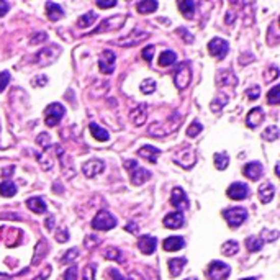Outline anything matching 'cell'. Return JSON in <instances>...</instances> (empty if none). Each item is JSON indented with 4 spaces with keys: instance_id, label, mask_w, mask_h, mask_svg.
Masks as SVG:
<instances>
[{
    "instance_id": "obj_1",
    "label": "cell",
    "mask_w": 280,
    "mask_h": 280,
    "mask_svg": "<svg viewBox=\"0 0 280 280\" xmlns=\"http://www.w3.org/2000/svg\"><path fill=\"white\" fill-rule=\"evenodd\" d=\"M124 167H126V170H128L130 179H131V184H133V185H143L146 181H149V179H151V172H149V170L141 167L133 159L124 161Z\"/></svg>"
},
{
    "instance_id": "obj_2",
    "label": "cell",
    "mask_w": 280,
    "mask_h": 280,
    "mask_svg": "<svg viewBox=\"0 0 280 280\" xmlns=\"http://www.w3.org/2000/svg\"><path fill=\"white\" fill-rule=\"evenodd\" d=\"M192 79V69H190V62L184 61L181 64H177L175 72H174V84L179 90L187 89V85L190 84Z\"/></svg>"
},
{
    "instance_id": "obj_3",
    "label": "cell",
    "mask_w": 280,
    "mask_h": 280,
    "mask_svg": "<svg viewBox=\"0 0 280 280\" xmlns=\"http://www.w3.org/2000/svg\"><path fill=\"white\" fill-rule=\"evenodd\" d=\"M223 216H224V220H226V223L230 224L231 228H238L246 221L247 212H246V208H243V207H233V208H228V210H223Z\"/></svg>"
},
{
    "instance_id": "obj_4",
    "label": "cell",
    "mask_w": 280,
    "mask_h": 280,
    "mask_svg": "<svg viewBox=\"0 0 280 280\" xmlns=\"http://www.w3.org/2000/svg\"><path fill=\"white\" fill-rule=\"evenodd\" d=\"M115 226H116V218L110 212H107V210L98 212L97 216L93 218V221H92V228L97 230V231H107V230H112Z\"/></svg>"
},
{
    "instance_id": "obj_5",
    "label": "cell",
    "mask_w": 280,
    "mask_h": 280,
    "mask_svg": "<svg viewBox=\"0 0 280 280\" xmlns=\"http://www.w3.org/2000/svg\"><path fill=\"white\" fill-rule=\"evenodd\" d=\"M66 115V108L62 107L61 104H51L46 107L44 110V123L46 126H56V124L62 120V116Z\"/></svg>"
},
{
    "instance_id": "obj_6",
    "label": "cell",
    "mask_w": 280,
    "mask_h": 280,
    "mask_svg": "<svg viewBox=\"0 0 280 280\" xmlns=\"http://www.w3.org/2000/svg\"><path fill=\"white\" fill-rule=\"evenodd\" d=\"M230 274H231L230 266L221 261H213L207 269V277L210 280H226Z\"/></svg>"
},
{
    "instance_id": "obj_7",
    "label": "cell",
    "mask_w": 280,
    "mask_h": 280,
    "mask_svg": "<svg viewBox=\"0 0 280 280\" xmlns=\"http://www.w3.org/2000/svg\"><path fill=\"white\" fill-rule=\"evenodd\" d=\"M228 51H230V44L228 41L221 40V38H213V40L208 43V53L216 59H224Z\"/></svg>"
},
{
    "instance_id": "obj_8",
    "label": "cell",
    "mask_w": 280,
    "mask_h": 280,
    "mask_svg": "<svg viewBox=\"0 0 280 280\" xmlns=\"http://www.w3.org/2000/svg\"><path fill=\"white\" fill-rule=\"evenodd\" d=\"M170 203H172V207H175V212H184V210H189V207H190L189 197L185 195V192L181 189V187H175V189L172 190Z\"/></svg>"
},
{
    "instance_id": "obj_9",
    "label": "cell",
    "mask_w": 280,
    "mask_h": 280,
    "mask_svg": "<svg viewBox=\"0 0 280 280\" xmlns=\"http://www.w3.org/2000/svg\"><path fill=\"white\" fill-rule=\"evenodd\" d=\"M124 21V17H121V15H115V17H110V18H105L100 25L92 31V35L95 33H105V31H113V30H118L121 28Z\"/></svg>"
},
{
    "instance_id": "obj_10",
    "label": "cell",
    "mask_w": 280,
    "mask_h": 280,
    "mask_svg": "<svg viewBox=\"0 0 280 280\" xmlns=\"http://www.w3.org/2000/svg\"><path fill=\"white\" fill-rule=\"evenodd\" d=\"M98 67L104 74H112L115 71V53L105 49L98 58Z\"/></svg>"
},
{
    "instance_id": "obj_11",
    "label": "cell",
    "mask_w": 280,
    "mask_h": 280,
    "mask_svg": "<svg viewBox=\"0 0 280 280\" xmlns=\"http://www.w3.org/2000/svg\"><path fill=\"white\" fill-rule=\"evenodd\" d=\"M104 169H105V164H104V161H100V159H90L87 162H84V166H82V172L87 175L89 179L92 177H95L98 174H102L104 172Z\"/></svg>"
},
{
    "instance_id": "obj_12",
    "label": "cell",
    "mask_w": 280,
    "mask_h": 280,
    "mask_svg": "<svg viewBox=\"0 0 280 280\" xmlns=\"http://www.w3.org/2000/svg\"><path fill=\"white\" fill-rule=\"evenodd\" d=\"M228 197L231 200H244L249 197V187L246 184H241V182H235L228 187Z\"/></svg>"
},
{
    "instance_id": "obj_13",
    "label": "cell",
    "mask_w": 280,
    "mask_h": 280,
    "mask_svg": "<svg viewBox=\"0 0 280 280\" xmlns=\"http://www.w3.org/2000/svg\"><path fill=\"white\" fill-rule=\"evenodd\" d=\"M174 162H177V164L182 166L184 169H190L195 164V154H193V149H184L182 152L175 154Z\"/></svg>"
},
{
    "instance_id": "obj_14",
    "label": "cell",
    "mask_w": 280,
    "mask_h": 280,
    "mask_svg": "<svg viewBox=\"0 0 280 280\" xmlns=\"http://www.w3.org/2000/svg\"><path fill=\"white\" fill-rule=\"evenodd\" d=\"M164 226L169 230H177V228H182L184 223H185V218L182 212H172L164 216Z\"/></svg>"
},
{
    "instance_id": "obj_15",
    "label": "cell",
    "mask_w": 280,
    "mask_h": 280,
    "mask_svg": "<svg viewBox=\"0 0 280 280\" xmlns=\"http://www.w3.org/2000/svg\"><path fill=\"white\" fill-rule=\"evenodd\" d=\"M262 172H264V167L261 162H247L243 167V174L247 179H251V181H259L262 177Z\"/></svg>"
},
{
    "instance_id": "obj_16",
    "label": "cell",
    "mask_w": 280,
    "mask_h": 280,
    "mask_svg": "<svg viewBox=\"0 0 280 280\" xmlns=\"http://www.w3.org/2000/svg\"><path fill=\"white\" fill-rule=\"evenodd\" d=\"M138 247L143 254H152L156 251V247H158V239H156L154 236L144 235V236L139 238Z\"/></svg>"
},
{
    "instance_id": "obj_17",
    "label": "cell",
    "mask_w": 280,
    "mask_h": 280,
    "mask_svg": "<svg viewBox=\"0 0 280 280\" xmlns=\"http://www.w3.org/2000/svg\"><path fill=\"white\" fill-rule=\"evenodd\" d=\"M264 118H266V115H264V110H262V108H259V107H256V108H252V110L247 113L246 123H247L249 128H258L259 124L264 121Z\"/></svg>"
},
{
    "instance_id": "obj_18",
    "label": "cell",
    "mask_w": 280,
    "mask_h": 280,
    "mask_svg": "<svg viewBox=\"0 0 280 280\" xmlns=\"http://www.w3.org/2000/svg\"><path fill=\"white\" fill-rule=\"evenodd\" d=\"M147 36H149V35H147L146 31H133V33H131V35L124 36L123 40H118L116 43L121 44V46H136L138 43L144 41Z\"/></svg>"
},
{
    "instance_id": "obj_19",
    "label": "cell",
    "mask_w": 280,
    "mask_h": 280,
    "mask_svg": "<svg viewBox=\"0 0 280 280\" xmlns=\"http://www.w3.org/2000/svg\"><path fill=\"white\" fill-rule=\"evenodd\" d=\"M130 118H131V121L136 124V126H141V124H144V121L147 118V105L146 104L138 105L135 110H131Z\"/></svg>"
},
{
    "instance_id": "obj_20",
    "label": "cell",
    "mask_w": 280,
    "mask_h": 280,
    "mask_svg": "<svg viewBox=\"0 0 280 280\" xmlns=\"http://www.w3.org/2000/svg\"><path fill=\"white\" fill-rule=\"evenodd\" d=\"M159 154H161V151L158 149V147H154V146H143V147H139V149H138L139 158L149 161V162H152V164L158 162Z\"/></svg>"
},
{
    "instance_id": "obj_21",
    "label": "cell",
    "mask_w": 280,
    "mask_h": 280,
    "mask_svg": "<svg viewBox=\"0 0 280 280\" xmlns=\"http://www.w3.org/2000/svg\"><path fill=\"white\" fill-rule=\"evenodd\" d=\"M184 246H185V241L181 236H170V238L164 239V243H162V247L169 252L170 251H181V249H184Z\"/></svg>"
},
{
    "instance_id": "obj_22",
    "label": "cell",
    "mask_w": 280,
    "mask_h": 280,
    "mask_svg": "<svg viewBox=\"0 0 280 280\" xmlns=\"http://www.w3.org/2000/svg\"><path fill=\"white\" fill-rule=\"evenodd\" d=\"M274 193H275V187L272 185L270 182H264L261 187H259V198L262 203H269L274 198Z\"/></svg>"
},
{
    "instance_id": "obj_23",
    "label": "cell",
    "mask_w": 280,
    "mask_h": 280,
    "mask_svg": "<svg viewBox=\"0 0 280 280\" xmlns=\"http://www.w3.org/2000/svg\"><path fill=\"white\" fill-rule=\"evenodd\" d=\"M27 205H28V208L31 210V212L38 213V215L46 213V210H48V207H46V201L41 197H31V198H28Z\"/></svg>"
},
{
    "instance_id": "obj_24",
    "label": "cell",
    "mask_w": 280,
    "mask_h": 280,
    "mask_svg": "<svg viewBox=\"0 0 280 280\" xmlns=\"http://www.w3.org/2000/svg\"><path fill=\"white\" fill-rule=\"evenodd\" d=\"M46 15H48V18L51 21H58L64 17V12H62L61 5L54 4V2H48L46 4Z\"/></svg>"
},
{
    "instance_id": "obj_25",
    "label": "cell",
    "mask_w": 280,
    "mask_h": 280,
    "mask_svg": "<svg viewBox=\"0 0 280 280\" xmlns=\"http://www.w3.org/2000/svg\"><path fill=\"white\" fill-rule=\"evenodd\" d=\"M185 264H187V259H185V258H174V259H169L167 266H169V270H170V275H172V277L181 275Z\"/></svg>"
},
{
    "instance_id": "obj_26",
    "label": "cell",
    "mask_w": 280,
    "mask_h": 280,
    "mask_svg": "<svg viewBox=\"0 0 280 280\" xmlns=\"http://www.w3.org/2000/svg\"><path fill=\"white\" fill-rule=\"evenodd\" d=\"M198 4L195 0H184V2H179V10L184 15L185 18H193V13H195V7Z\"/></svg>"
},
{
    "instance_id": "obj_27",
    "label": "cell",
    "mask_w": 280,
    "mask_h": 280,
    "mask_svg": "<svg viewBox=\"0 0 280 280\" xmlns=\"http://www.w3.org/2000/svg\"><path fill=\"white\" fill-rule=\"evenodd\" d=\"M159 4L156 2V0H144V2H138L136 4V10L141 13V15H146V13H152L158 10Z\"/></svg>"
},
{
    "instance_id": "obj_28",
    "label": "cell",
    "mask_w": 280,
    "mask_h": 280,
    "mask_svg": "<svg viewBox=\"0 0 280 280\" xmlns=\"http://www.w3.org/2000/svg\"><path fill=\"white\" fill-rule=\"evenodd\" d=\"M90 133H92V136L97 139V141H108V138H110V135H108V131L107 130H104L100 124H97V123H90Z\"/></svg>"
},
{
    "instance_id": "obj_29",
    "label": "cell",
    "mask_w": 280,
    "mask_h": 280,
    "mask_svg": "<svg viewBox=\"0 0 280 280\" xmlns=\"http://www.w3.org/2000/svg\"><path fill=\"white\" fill-rule=\"evenodd\" d=\"M216 82L218 85H235L236 77L233 75L231 71H220L216 75Z\"/></svg>"
},
{
    "instance_id": "obj_30",
    "label": "cell",
    "mask_w": 280,
    "mask_h": 280,
    "mask_svg": "<svg viewBox=\"0 0 280 280\" xmlns=\"http://www.w3.org/2000/svg\"><path fill=\"white\" fill-rule=\"evenodd\" d=\"M15 193H17V185H15L12 181H4L2 184H0V195L2 197L10 198L15 195Z\"/></svg>"
},
{
    "instance_id": "obj_31",
    "label": "cell",
    "mask_w": 280,
    "mask_h": 280,
    "mask_svg": "<svg viewBox=\"0 0 280 280\" xmlns=\"http://www.w3.org/2000/svg\"><path fill=\"white\" fill-rule=\"evenodd\" d=\"M95 20H97V13L89 12V13H85L84 17H81L79 20H77V27L79 28H89V27L93 25V23H95Z\"/></svg>"
},
{
    "instance_id": "obj_32",
    "label": "cell",
    "mask_w": 280,
    "mask_h": 280,
    "mask_svg": "<svg viewBox=\"0 0 280 280\" xmlns=\"http://www.w3.org/2000/svg\"><path fill=\"white\" fill-rule=\"evenodd\" d=\"M264 246V241L258 236H249L246 239V247H247V251H251V252H258L261 251Z\"/></svg>"
},
{
    "instance_id": "obj_33",
    "label": "cell",
    "mask_w": 280,
    "mask_h": 280,
    "mask_svg": "<svg viewBox=\"0 0 280 280\" xmlns=\"http://www.w3.org/2000/svg\"><path fill=\"white\" fill-rule=\"evenodd\" d=\"M175 61H177V56H175V53H174V51H170V49L162 51V54L159 56V66L167 67V66H170V64H174Z\"/></svg>"
},
{
    "instance_id": "obj_34",
    "label": "cell",
    "mask_w": 280,
    "mask_h": 280,
    "mask_svg": "<svg viewBox=\"0 0 280 280\" xmlns=\"http://www.w3.org/2000/svg\"><path fill=\"white\" fill-rule=\"evenodd\" d=\"M230 164V156L228 154H223V152H218L215 154V167L218 170H224Z\"/></svg>"
},
{
    "instance_id": "obj_35",
    "label": "cell",
    "mask_w": 280,
    "mask_h": 280,
    "mask_svg": "<svg viewBox=\"0 0 280 280\" xmlns=\"http://www.w3.org/2000/svg\"><path fill=\"white\" fill-rule=\"evenodd\" d=\"M238 251H239L238 241H226V243H224L223 247H221V252L224 256H235V254H238Z\"/></svg>"
},
{
    "instance_id": "obj_36",
    "label": "cell",
    "mask_w": 280,
    "mask_h": 280,
    "mask_svg": "<svg viewBox=\"0 0 280 280\" xmlns=\"http://www.w3.org/2000/svg\"><path fill=\"white\" fill-rule=\"evenodd\" d=\"M280 136V131L277 126H269L267 130H264L262 133V138L266 139V141H277Z\"/></svg>"
},
{
    "instance_id": "obj_37",
    "label": "cell",
    "mask_w": 280,
    "mask_h": 280,
    "mask_svg": "<svg viewBox=\"0 0 280 280\" xmlns=\"http://www.w3.org/2000/svg\"><path fill=\"white\" fill-rule=\"evenodd\" d=\"M278 95H280V87H278V85H274V87H272L269 90V93H267V102L270 105H277L280 102Z\"/></svg>"
},
{
    "instance_id": "obj_38",
    "label": "cell",
    "mask_w": 280,
    "mask_h": 280,
    "mask_svg": "<svg viewBox=\"0 0 280 280\" xmlns=\"http://www.w3.org/2000/svg\"><path fill=\"white\" fill-rule=\"evenodd\" d=\"M139 89H141L144 95H149V93H152L156 90V82L152 79H144L141 82V85H139Z\"/></svg>"
},
{
    "instance_id": "obj_39",
    "label": "cell",
    "mask_w": 280,
    "mask_h": 280,
    "mask_svg": "<svg viewBox=\"0 0 280 280\" xmlns=\"http://www.w3.org/2000/svg\"><path fill=\"white\" fill-rule=\"evenodd\" d=\"M105 258L107 259H112V261H118V262H123V256L121 252L118 251L116 247H110L105 251Z\"/></svg>"
},
{
    "instance_id": "obj_40",
    "label": "cell",
    "mask_w": 280,
    "mask_h": 280,
    "mask_svg": "<svg viewBox=\"0 0 280 280\" xmlns=\"http://www.w3.org/2000/svg\"><path fill=\"white\" fill-rule=\"evenodd\" d=\"M201 130H203V126H201L198 121H193L190 126L187 128V136H189V138H195L197 135L201 133Z\"/></svg>"
},
{
    "instance_id": "obj_41",
    "label": "cell",
    "mask_w": 280,
    "mask_h": 280,
    "mask_svg": "<svg viewBox=\"0 0 280 280\" xmlns=\"http://www.w3.org/2000/svg\"><path fill=\"white\" fill-rule=\"evenodd\" d=\"M228 102V97L226 95H221L220 98H216V100H213V104H212V110L213 112H220L221 110V107Z\"/></svg>"
},
{
    "instance_id": "obj_42",
    "label": "cell",
    "mask_w": 280,
    "mask_h": 280,
    "mask_svg": "<svg viewBox=\"0 0 280 280\" xmlns=\"http://www.w3.org/2000/svg\"><path fill=\"white\" fill-rule=\"evenodd\" d=\"M77 254H79V251H77V247L69 249V251L64 254V258H62V264H69L71 261H74V259L77 258Z\"/></svg>"
},
{
    "instance_id": "obj_43",
    "label": "cell",
    "mask_w": 280,
    "mask_h": 280,
    "mask_svg": "<svg viewBox=\"0 0 280 280\" xmlns=\"http://www.w3.org/2000/svg\"><path fill=\"white\" fill-rule=\"evenodd\" d=\"M84 280H95V266L93 264H89L84 269Z\"/></svg>"
},
{
    "instance_id": "obj_44",
    "label": "cell",
    "mask_w": 280,
    "mask_h": 280,
    "mask_svg": "<svg viewBox=\"0 0 280 280\" xmlns=\"http://www.w3.org/2000/svg\"><path fill=\"white\" fill-rule=\"evenodd\" d=\"M277 77H278V69L270 67L269 71H266V77H264V79H266V82H272V81H275Z\"/></svg>"
},
{
    "instance_id": "obj_45",
    "label": "cell",
    "mask_w": 280,
    "mask_h": 280,
    "mask_svg": "<svg viewBox=\"0 0 280 280\" xmlns=\"http://www.w3.org/2000/svg\"><path fill=\"white\" fill-rule=\"evenodd\" d=\"M141 54H143V59H144V61L151 62V59H152V56H154V46H152V44L146 46Z\"/></svg>"
},
{
    "instance_id": "obj_46",
    "label": "cell",
    "mask_w": 280,
    "mask_h": 280,
    "mask_svg": "<svg viewBox=\"0 0 280 280\" xmlns=\"http://www.w3.org/2000/svg\"><path fill=\"white\" fill-rule=\"evenodd\" d=\"M9 82H10V74L9 72H0V92L5 90Z\"/></svg>"
},
{
    "instance_id": "obj_47",
    "label": "cell",
    "mask_w": 280,
    "mask_h": 280,
    "mask_svg": "<svg viewBox=\"0 0 280 280\" xmlns=\"http://www.w3.org/2000/svg\"><path fill=\"white\" fill-rule=\"evenodd\" d=\"M64 280H77V267L71 266L64 272Z\"/></svg>"
},
{
    "instance_id": "obj_48",
    "label": "cell",
    "mask_w": 280,
    "mask_h": 280,
    "mask_svg": "<svg viewBox=\"0 0 280 280\" xmlns=\"http://www.w3.org/2000/svg\"><path fill=\"white\" fill-rule=\"evenodd\" d=\"M247 97L251 98V100H256V98H259V95H261V89H259V85H254V87H251V89H247Z\"/></svg>"
},
{
    "instance_id": "obj_49",
    "label": "cell",
    "mask_w": 280,
    "mask_h": 280,
    "mask_svg": "<svg viewBox=\"0 0 280 280\" xmlns=\"http://www.w3.org/2000/svg\"><path fill=\"white\" fill-rule=\"evenodd\" d=\"M67 239H69V233L66 228H62L56 233V241H59V243H66Z\"/></svg>"
},
{
    "instance_id": "obj_50",
    "label": "cell",
    "mask_w": 280,
    "mask_h": 280,
    "mask_svg": "<svg viewBox=\"0 0 280 280\" xmlns=\"http://www.w3.org/2000/svg\"><path fill=\"white\" fill-rule=\"evenodd\" d=\"M107 275H108V278H110V280H126L116 269H110L107 272Z\"/></svg>"
},
{
    "instance_id": "obj_51",
    "label": "cell",
    "mask_w": 280,
    "mask_h": 280,
    "mask_svg": "<svg viewBox=\"0 0 280 280\" xmlns=\"http://www.w3.org/2000/svg\"><path fill=\"white\" fill-rule=\"evenodd\" d=\"M38 144L43 146V147H49V135L41 133L40 136H38Z\"/></svg>"
},
{
    "instance_id": "obj_52",
    "label": "cell",
    "mask_w": 280,
    "mask_h": 280,
    "mask_svg": "<svg viewBox=\"0 0 280 280\" xmlns=\"http://www.w3.org/2000/svg\"><path fill=\"white\" fill-rule=\"evenodd\" d=\"M116 5V0H110V2H104V0H97V7L100 9H110V7Z\"/></svg>"
},
{
    "instance_id": "obj_53",
    "label": "cell",
    "mask_w": 280,
    "mask_h": 280,
    "mask_svg": "<svg viewBox=\"0 0 280 280\" xmlns=\"http://www.w3.org/2000/svg\"><path fill=\"white\" fill-rule=\"evenodd\" d=\"M177 33H181V35H184V40H185L187 43H193V36H192L190 33H187V31H185L184 28H181V30H177Z\"/></svg>"
},
{
    "instance_id": "obj_54",
    "label": "cell",
    "mask_w": 280,
    "mask_h": 280,
    "mask_svg": "<svg viewBox=\"0 0 280 280\" xmlns=\"http://www.w3.org/2000/svg\"><path fill=\"white\" fill-rule=\"evenodd\" d=\"M9 9H10L9 2H0V17H4V15L9 12Z\"/></svg>"
},
{
    "instance_id": "obj_55",
    "label": "cell",
    "mask_w": 280,
    "mask_h": 280,
    "mask_svg": "<svg viewBox=\"0 0 280 280\" xmlns=\"http://www.w3.org/2000/svg\"><path fill=\"white\" fill-rule=\"evenodd\" d=\"M38 38H31V44H36V43H40V41H46V38H48V35L46 33H40V35H36Z\"/></svg>"
},
{
    "instance_id": "obj_56",
    "label": "cell",
    "mask_w": 280,
    "mask_h": 280,
    "mask_svg": "<svg viewBox=\"0 0 280 280\" xmlns=\"http://www.w3.org/2000/svg\"><path fill=\"white\" fill-rule=\"evenodd\" d=\"M126 230L131 231V233H136L138 231V226H135V223H130L128 226H126Z\"/></svg>"
},
{
    "instance_id": "obj_57",
    "label": "cell",
    "mask_w": 280,
    "mask_h": 280,
    "mask_svg": "<svg viewBox=\"0 0 280 280\" xmlns=\"http://www.w3.org/2000/svg\"><path fill=\"white\" fill-rule=\"evenodd\" d=\"M48 82V79H46V77L43 75V77H40V79H38L36 82H35V85H43V84H46Z\"/></svg>"
},
{
    "instance_id": "obj_58",
    "label": "cell",
    "mask_w": 280,
    "mask_h": 280,
    "mask_svg": "<svg viewBox=\"0 0 280 280\" xmlns=\"http://www.w3.org/2000/svg\"><path fill=\"white\" fill-rule=\"evenodd\" d=\"M49 275V269H46V272H44V274H41L40 277H38L36 280H43V278H46V277H48Z\"/></svg>"
},
{
    "instance_id": "obj_59",
    "label": "cell",
    "mask_w": 280,
    "mask_h": 280,
    "mask_svg": "<svg viewBox=\"0 0 280 280\" xmlns=\"http://www.w3.org/2000/svg\"><path fill=\"white\" fill-rule=\"evenodd\" d=\"M241 280H256V278H241Z\"/></svg>"
},
{
    "instance_id": "obj_60",
    "label": "cell",
    "mask_w": 280,
    "mask_h": 280,
    "mask_svg": "<svg viewBox=\"0 0 280 280\" xmlns=\"http://www.w3.org/2000/svg\"><path fill=\"white\" fill-rule=\"evenodd\" d=\"M185 280H197V278H193V277H192V278H185Z\"/></svg>"
}]
</instances>
